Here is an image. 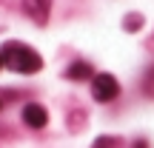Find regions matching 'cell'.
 Masks as SVG:
<instances>
[{
  "label": "cell",
  "instance_id": "cell-1",
  "mask_svg": "<svg viewBox=\"0 0 154 148\" xmlns=\"http://www.w3.org/2000/svg\"><path fill=\"white\" fill-rule=\"evenodd\" d=\"M3 57H6V66L20 74H37L43 68V57L26 43H6Z\"/></svg>",
  "mask_w": 154,
  "mask_h": 148
},
{
  "label": "cell",
  "instance_id": "cell-2",
  "mask_svg": "<svg viewBox=\"0 0 154 148\" xmlns=\"http://www.w3.org/2000/svg\"><path fill=\"white\" fill-rule=\"evenodd\" d=\"M91 94H94L97 103H111V100H117V94H120V83H117L111 74H94Z\"/></svg>",
  "mask_w": 154,
  "mask_h": 148
},
{
  "label": "cell",
  "instance_id": "cell-3",
  "mask_svg": "<svg viewBox=\"0 0 154 148\" xmlns=\"http://www.w3.org/2000/svg\"><path fill=\"white\" fill-rule=\"evenodd\" d=\"M23 122L29 128H43L49 122V114L40 103H29V105H23Z\"/></svg>",
  "mask_w": 154,
  "mask_h": 148
},
{
  "label": "cell",
  "instance_id": "cell-4",
  "mask_svg": "<svg viewBox=\"0 0 154 148\" xmlns=\"http://www.w3.org/2000/svg\"><path fill=\"white\" fill-rule=\"evenodd\" d=\"M49 9H51V0H23V11H26L34 23H46L49 20Z\"/></svg>",
  "mask_w": 154,
  "mask_h": 148
},
{
  "label": "cell",
  "instance_id": "cell-5",
  "mask_svg": "<svg viewBox=\"0 0 154 148\" xmlns=\"http://www.w3.org/2000/svg\"><path fill=\"white\" fill-rule=\"evenodd\" d=\"M66 77L69 80H88V77H91V66L83 63V60H77L72 68H66Z\"/></svg>",
  "mask_w": 154,
  "mask_h": 148
},
{
  "label": "cell",
  "instance_id": "cell-6",
  "mask_svg": "<svg viewBox=\"0 0 154 148\" xmlns=\"http://www.w3.org/2000/svg\"><path fill=\"white\" fill-rule=\"evenodd\" d=\"M91 148H117V140L114 137H100V140H94Z\"/></svg>",
  "mask_w": 154,
  "mask_h": 148
},
{
  "label": "cell",
  "instance_id": "cell-7",
  "mask_svg": "<svg viewBox=\"0 0 154 148\" xmlns=\"http://www.w3.org/2000/svg\"><path fill=\"white\" fill-rule=\"evenodd\" d=\"M6 66V57H3V51H0V68H3Z\"/></svg>",
  "mask_w": 154,
  "mask_h": 148
},
{
  "label": "cell",
  "instance_id": "cell-8",
  "mask_svg": "<svg viewBox=\"0 0 154 148\" xmlns=\"http://www.w3.org/2000/svg\"><path fill=\"white\" fill-rule=\"evenodd\" d=\"M0 108H3V100H0Z\"/></svg>",
  "mask_w": 154,
  "mask_h": 148
}]
</instances>
